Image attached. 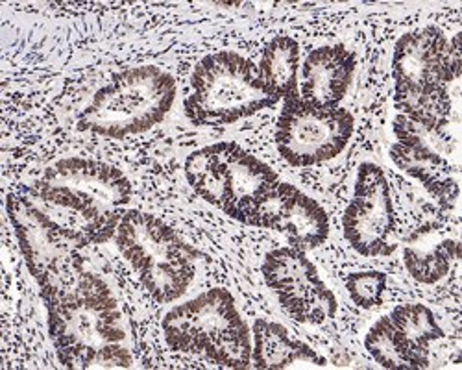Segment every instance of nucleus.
<instances>
[{
    "label": "nucleus",
    "mask_w": 462,
    "mask_h": 370,
    "mask_svg": "<svg viewBox=\"0 0 462 370\" xmlns=\"http://www.w3.org/2000/svg\"><path fill=\"white\" fill-rule=\"evenodd\" d=\"M6 208L26 267L40 285L43 302L51 301L86 271L80 255L84 246L54 225L28 195H10Z\"/></svg>",
    "instance_id": "8"
},
{
    "label": "nucleus",
    "mask_w": 462,
    "mask_h": 370,
    "mask_svg": "<svg viewBox=\"0 0 462 370\" xmlns=\"http://www.w3.org/2000/svg\"><path fill=\"white\" fill-rule=\"evenodd\" d=\"M261 80L278 100L298 95L300 45L289 35H278L268 43L257 65Z\"/></svg>",
    "instance_id": "19"
},
{
    "label": "nucleus",
    "mask_w": 462,
    "mask_h": 370,
    "mask_svg": "<svg viewBox=\"0 0 462 370\" xmlns=\"http://www.w3.org/2000/svg\"><path fill=\"white\" fill-rule=\"evenodd\" d=\"M391 160L400 171L420 181L423 190L440 202L453 204L457 200V169L444 154L433 151V148L426 144L396 141L391 146Z\"/></svg>",
    "instance_id": "17"
},
{
    "label": "nucleus",
    "mask_w": 462,
    "mask_h": 370,
    "mask_svg": "<svg viewBox=\"0 0 462 370\" xmlns=\"http://www.w3.org/2000/svg\"><path fill=\"white\" fill-rule=\"evenodd\" d=\"M444 338L435 313L423 304H402L366 333L365 348L383 368L430 366V347Z\"/></svg>",
    "instance_id": "11"
},
{
    "label": "nucleus",
    "mask_w": 462,
    "mask_h": 370,
    "mask_svg": "<svg viewBox=\"0 0 462 370\" xmlns=\"http://www.w3.org/2000/svg\"><path fill=\"white\" fill-rule=\"evenodd\" d=\"M42 180L61 185V188L115 218L125 217V208L132 200V183L126 174L117 167L97 160H60L45 171Z\"/></svg>",
    "instance_id": "14"
},
{
    "label": "nucleus",
    "mask_w": 462,
    "mask_h": 370,
    "mask_svg": "<svg viewBox=\"0 0 462 370\" xmlns=\"http://www.w3.org/2000/svg\"><path fill=\"white\" fill-rule=\"evenodd\" d=\"M460 33L448 40L437 26L402 35L393 56L394 106L402 116L431 128H448L449 88L460 77Z\"/></svg>",
    "instance_id": "2"
},
{
    "label": "nucleus",
    "mask_w": 462,
    "mask_h": 370,
    "mask_svg": "<svg viewBox=\"0 0 462 370\" xmlns=\"http://www.w3.org/2000/svg\"><path fill=\"white\" fill-rule=\"evenodd\" d=\"M178 86L156 65L121 70L100 88L79 117V128L109 139H125L160 125L174 106Z\"/></svg>",
    "instance_id": "3"
},
{
    "label": "nucleus",
    "mask_w": 462,
    "mask_h": 370,
    "mask_svg": "<svg viewBox=\"0 0 462 370\" xmlns=\"http://www.w3.org/2000/svg\"><path fill=\"white\" fill-rule=\"evenodd\" d=\"M263 278L296 322L320 326L335 317L337 299L315 264L294 246L274 248L264 255Z\"/></svg>",
    "instance_id": "10"
},
{
    "label": "nucleus",
    "mask_w": 462,
    "mask_h": 370,
    "mask_svg": "<svg viewBox=\"0 0 462 370\" xmlns=\"http://www.w3.org/2000/svg\"><path fill=\"white\" fill-rule=\"evenodd\" d=\"M28 199L82 246L106 243L119 228L121 218L106 215L61 185L40 180L28 191Z\"/></svg>",
    "instance_id": "15"
},
{
    "label": "nucleus",
    "mask_w": 462,
    "mask_h": 370,
    "mask_svg": "<svg viewBox=\"0 0 462 370\" xmlns=\"http://www.w3.org/2000/svg\"><path fill=\"white\" fill-rule=\"evenodd\" d=\"M119 252L153 301L171 304L197 274V254L156 215L126 211L115 232Z\"/></svg>",
    "instance_id": "6"
},
{
    "label": "nucleus",
    "mask_w": 462,
    "mask_h": 370,
    "mask_svg": "<svg viewBox=\"0 0 462 370\" xmlns=\"http://www.w3.org/2000/svg\"><path fill=\"white\" fill-rule=\"evenodd\" d=\"M346 291L356 306L363 310L377 308L383 302V294L387 291V274L379 271L352 273L346 278Z\"/></svg>",
    "instance_id": "21"
},
{
    "label": "nucleus",
    "mask_w": 462,
    "mask_h": 370,
    "mask_svg": "<svg viewBox=\"0 0 462 370\" xmlns=\"http://www.w3.org/2000/svg\"><path fill=\"white\" fill-rule=\"evenodd\" d=\"M163 336L176 352L197 354L226 368L252 365V333L226 289H209L172 308L163 319Z\"/></svg>",
    "instance_id": "4"
},
{
    "label": "nucleus",
    "mask_w": 462,
    "mask_h": 370,
    "mask_svg": "<svg viewBox=\"0 0 462 370\" xmlns=\"http://www.w3.org/2000/svg\"><path fill=\"white\" fill-rule=\"evenodd\" d=\"M356 121L348 109L322 107L292 95L283 100L276 126V146L294 167L320 165L337 158L354 135Z\"/></svg>",
    "instance_id": "9"
},
{
    "label": "nucleus",
    "mask_w": 462,
    "mask_h": 370,
    "mask_svg": "<svg viewBox=\"0 0 462 370\" xmlns=\"http://www.w3.org/2000/svg\"><path fill=\"white\" fill-rule=\"evenodd\" d=\"M356 67V54L344 45L315 49L301 65L300 98L322 107H338L352 86Z\"/></svg>",
    "instance_id": "16"
},
{
    "label": "nucleus",
    "mask_w": 462,
    "mask_h": 370,
    "mask_svg": "<svg viewBox=\"0 0 462 370\" xmlns=\"http://www.w3.org/2000/svg\"><path fill=\"white\" fill-rule=\"evenodd\" d=\"M49 333L67 368H130L125 317L109 285L88 269L67 291L45 301Z\"/></svg>",
    "instance_id": "1"
},
{
    "label": "nucleus",
    "mask_w": 462,
    "mask_h": 370,
    "mask_svg": "<svg viewBox=\"0 0 462 370\" xmlns=\"http://www.w3.org/2000/svg\"><path fill=\"white\" fill-rule=\"evenodd\" d=\"M252 363L261 370H282L296 365L326 366V359L310 345L292 339L285 326L257 319L254 322Z\"/></svg>",
    "instance_id": "18"
},
{
    "label": "nucleus",
    "mask_w": 462,
    "mask_h": 370,
    "mask_svg": "<svg viewBox=\"0 0 462 370\" xmlns=\"http://www.w3.org/2000/svg\"><path fill=\"white\" fill-rule=\"evenodd\" d=\"M458 257V245L453 239H444L431 248L407 246L403 250V264L407 273L420 283L433 285L440 282Z\"/></svg>",
    "instance_id": "20"
},
{
    "label": "nucleus",
    "mask_w": 462,
    "mask_h": 370,
    "mask_svg": "<svg viewBox=\"0 0 462 370\" xmlns=\"http://www.w3.org/2000/svg\"><path fill=\"white\" fill-rule=\"evenodd\" d=\"M394 209L391 185L375 163H361L354 197L344 209L342 230L346 241L361 255H389L394 252Z\"/></svg>",
    "instance_id": "12"
},
{
    "label": "nucleus",
    "mask_w": 462,
    "mask_h": 370,
    "mask_svg": "<svg viewBox=\"0 0 462 370\" xmlns=\"http://www.w3.org/2000/svg\"><path fill=\"white\" fill-rule=\"evenodd\" d=\"M276 102L252 60L224 51L206 56L192 70L185 116L195 126H222L255 116Z\"/></svg>",
    "instance_id": "7"
},
{
    "label": "nucleus",
    "mask_w": 462,
    "mask_h": 370,
    "mask_svg": "<svg viewBox=\"0 0 462 370\" xmlns=\"http://www.w3.org/2000/svg\"><path fill=\"white\" fill-rule=\"evenodd\" d=\"M252 227L274 230L300 250H313L329 237L326 209L287 181H278L259 202Z\"/></svg>",
    "instance_id": "13"
},
{
    "label": "nucleus",
    "mask_w": 462,
    "mask_h": 370,
    "mask_svg": "<svg viewBox=\"0 0 462 370\" xmlns=\"http://www.w3.org/2000/svg\"><path fill=\"white\" fill-rule=\"evenodd\" d=\"M185 178L202 200L252 227L254 213L278 174L234 141L209 144L185 160Z\"/></svg>",
    "instance_id": "5"
}]
</instances>
